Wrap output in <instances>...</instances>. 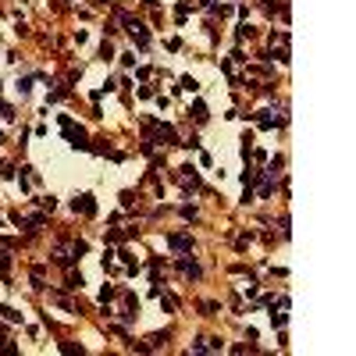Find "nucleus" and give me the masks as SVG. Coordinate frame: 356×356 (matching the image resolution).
Wrapping results in <instances>:
<instances>
[{"mask_svg": "<svg viewBox=\"0 0 356 356\" xmlns=\"http://www.w3.org/2000/svg\"><path fill=\"white\" fill-rule=\"evenodd\" d=\"M61 132H64V139H68V146H71V150H89L86 128H82V125H75L71 118H61Z\"/></svg>", "mask_w": 356, "mask_h": 356, "instance_id": "nucleus-1", "label": "nucleus"}, {"mask_svg": "<svg viewBox=\"0 0 356 356\" xmlns=\"http://www.w3.org/2000/svg\"><path fill=\"white\" fill-rule=\"evenodd\" d=\"M271 324H274V328H285V324H289L285 306H278V303H274V310H271Z\"/></svg>", "mask_w": 356, "mask_h": 356, "instance_id": "nucleus-8", "label": "nucleus"}, {"mask_svg": "<svg viewBox=\"0 0 356 356\" xmlns=\"http://www.w3.org/2000/svg\"><path fill=\"white\" fill-rule=\"evenodd\" d=\"M178 182H182L185 189H200V171L189 164V168H182V175H178Z\"/></svg>", "mask_w": 356, "mask_h": 356, "instance_id": "nucleus-6", "label": "nucleus"}, {"mask_svg": "<svg viewBox=\"0 0 356 356\" xmlns=\"http://www.w3.org/2000/svg\"><path fill=\"white\" fill-rule=\"evenodd\" d=\"M281 168H285V157L278 153V157H271V168H267L264 175H267V178H278V171H281Z\"/></svg>", "mask_w": 356, "mask_h": 356, "instance_id": "nucleus-10", "label": "nucleus"}, {"mask_svg": "<svg viewBox=\"0 0 356 356\" xmlns=\"http://www.w3.org/2000/svg\"><path fill=\"white\" fill-rule=\"evenodd\" d=\"M0 317H7V321H14V324H18V321H22V314H14V310H11V306H0Z\"/></svg>", "mask_w": 356, "mask_h": 356, "instance_id": "nucleus-14", "label": "nucleus"}, {"mask_svg": "<svg viewBox=\"0 0 356 356\" xmlns=\"http://www.w3.org/2000/svg\"><path fill=\"white\" fill-rule=\"evenodd\" d=\"M257 125L260 128H278V118L271 111H257Z\"/></svg>", "mask_w": 356, "mask_h": 356, "instance_id": "nucleus-9", "label": "nucleus"}, {"mask_svg": "<svg viewBox=\"0 0 356 356\" xmlns=\"http://www.w3.org/2000/svg\"><path fill=\"white\" fill-rule=\"evenodd\" d=\"M271 192H274V185H271V178L264 175V182H260V196H271Z\"/></svg>", "mask_w": 356, "mask_h": 356, "instance_id": "nucleus-16", "label": "nucleus"}, {"mask_svg": "<svg viewBox=\"0 0 356 356\" xmlns=\"http://www.w3.org/2000/svg\"><path fill=\"white\" fill-rule=\"evenodd\" d=\"M0 118H7V121L14 118V107H11V103H4V100H0Z\"/></svg>", "mask_w": 356, "mask_h": 356, "instance_id": "nucleus-18", "label": "nucleus"}, {"mask_svg": "<svg viewBox=\"0 0 356 356\" xmlns=\"http://www.w3.org/2000/svg\"><path fill=\"white\" fill-rule=\"evenodd\" d=\"M178 89H185V93H196V89H200V82L192 79V75H182V79H178Z\"/></svg>", "mask_w": 356, "mask_h": 356, "instance_id": "nucleus-11", "label": "nucleus"}, {"mask_svg": "<svg viewBox=\"0 0 356 356\" xmlns=\"http://www.w3.org/2000/svg\"><path fill=\"white\" fill-rule=\"evenodd\" d=\"M0 139H4V136H0Z\"/></svg>", "mask_w": 356, "mask_h": 356, "instance_id": "nucleus-25", "label": "nucleus"}, {"mask_svg": "<svg viewBox=\"0 0 356 356\" xmlns=\"http://www.w3.org/2000/svg\"><path fill=\"white\" fill-rule=\"evenodd\" d=\"M182 217L185 221H196V207H182Z\"/></svg>", "mask_w": 356, "mask_h": 356, "instance_id": "nucleus-22", "label": "nucleus"}, {"mask_svg": "<svg viewBox=\"0 0 356 356\" xmlns=\"http://www.w3.org/2000/svg\"><path fill=\"white\" fill-rule=\"evenodd\" d=\"M71 210L82 214V217H93V214H96V203H93V196H89V192H82V196L71 200Z\"/></svg>", "mask_w": 356, "mask_h": 356, "instance_id": "nucleus-3", "label": "nucleus"}, {"mask_svg": "<svg viewBox=\"0 0 356 356\" xmlns=\"http://www.w3.org/2000/svg\"><path fill=\"white\" fill-rule=\"evenodd\" d=\"M18 225H25V228H43V225H47V217H43V214H32L29 221H22V217H18Z\"/></svg>", "mask_w": 356, "mask_h": 356, "instance_id": "nucleus-12", "label": "nucleus"}, {"mask_svg": "<svg viewBox=\"0 0 356 356\" xmlns=\"http://www.w3.org/2000/svg\"><path fill=\"white\" fill-rule=\"evenodd\" d=\"M100 57H103V61H111V57H114V50H111V43H103V47H100Z\"/></svg>", "mask_w": 356, "mask_h": 356, "instance_id": "nucleus-21", "label": "nucleus"}, {"mask_svg": "<svg viewBox=\"0 0 356 356\" xmlns=\"http://www.w3.org/2000/svg\"><path fill=\"white\" fill-rule=\"evenodd\" d=\"M189 118H192V121H196V125H203L207 118H210V114H207V103H203V100H196V103H192V107H189Z\"/></svg>", "mask_w": 356, "mask_h": 356, "instance_id": "nucleus-7", "label": "nucleus"}, {"mask_svg": "<svg viewBox=\"0 0 356 356\" xmlns=\"http://www.w3.org/2000/svg\"><path fill=\"white\" fill-rule=\"evenodd\" d=\"M121 22H125V29H128V36H132V39H136V47H139V50H146V47H150V32H146V25H143V22H136V18H128V14H125V18H121Z\"/></svg>", "mask_w": 356, "mask_h": 356, "instance_id": "nucleus-2", "label": "nucleus"}, {"mask_svg": "<svg viewBox=\"0 0 356 356\" xmlns=\"http://www.w3.org/2000/svg\"><path fill=\"white\" fill-rule=\"evenodd\" d=\"M164 342H168V335H150V342H146V346L157 349V346H164Z\"/></svg>", "mask_w": 356, "mask_h": 356, "instance_id": "nucleus-17", "label": "nucleus"}, {"mask_svg": "<svg viewBox=\"0 0 356 356\" xmlns=\"http://www.w3.org/2000/svg\"><path fill=\"white\" fill-rule=\"evenodd\" d=\"M61 353H68V356H75V353H79V356H82L86 349H82V346H75V342H61Z\"/></svg>", "mask_w": 356, "mask_h": 356, "instance_id": "nucleus-13", "label": "nucleus"}, {"mask_svg": "<svg viewBox=\"0 0 356 356\" xmlns=\"http://www.w3.org/2000/svg\"><path fill=\"white\" fill-rule=\"evenodd\" d=\"M114 299V289H100V303H111Z\"/></svg>", "mask_w": 356, "mask_h": 356, "instance_id": "nucleus-23", "label": "nucleus"}, {"mask_svg": "<svg viewBox=\"0 0 356 356\" xmlns=\"http://www.w3.org/2000/svg\"><path fill=\"white\" fill-rule=\"evenodd\" d=\"M32 89V79H18V93H29Z\"/></svg>", "mask_w": 356, "mask_h": 356, "instance_id": "nucleus-24", "label": "nucleus"}, {"mask_svg": "<svg viewBox=\"0 0 356 356\" xmlns=\"http://www.w3.org/2000/svg\"><path fill=\"white\" fill-rule=\"evenodd\" d=\"M68 289H82V274H68Z\"/></svg>", "mask_w": 356, "mask_h": 356, "instance_id": "nucleus-20", "label": "nucleus"}, {"mask_svg": "<svg viewBox=\"0 0 356 356\" xmlns=\"http://www.w3.org/2000/svg\"><path fill=\"white\" fill-rule=\"evenodd\" d=\"M189 11H192L189 4H178V7H175V18H178V22H185V18H189Z\"/></svg>", "mask_w": 356, "mask_h": 356, "instance_id": "nucleus-15", "label": "nucleus"}, {"mask_svg": "<svg viewBox=\"0 0 356 356\" xmlns=\"http://www.w3.org/2000/svg\"><path fill=\"white\" fill-rule=\"evenodd\" d=\"M246 36H253V29H249V25L242 22V25H239V32H235V39H246Z\"/></svg>", "mask_w": 356, "mask_h": 356, "instance_id": "nucleus-19", "label": "nucleus"}, {"mask_svg": "<svg viewBox=\"0 0 356 356\" xmlns=\"http://www.w3.org/2000/svg\"><path fill=\"white\" fill-rule=\"evenodd\" d=\"M178 271H182L189 281H196V278L203 274V271H200V264H196V260H189V257H182V260H178Z\"/></svg>", "mask_w": 356, "mask_h": 356, "instance_id": "nucleus-5", "label": "nucleus"}, {"mask_svg": "<svg viewBox=\"0 0 356 356\" xmlns=\"http://www.w3.org/2000/svg\"><path fill=\"white\" fill-rule=\"evenodd\" d=\"M168 249H175V253H192V239L189 235H168Z\"/></svg>", "mask_w": 356, "mask_h": 356, "instance_id": "nucleus-4", "label": "nucleus"}]
</instances>
